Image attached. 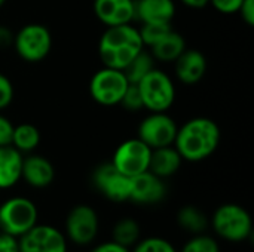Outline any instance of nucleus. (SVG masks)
I'll return each mask as SVG.
<instances>
[{
  "label": "nucleus",
  "mask_w": 254,
  "mask_h": 252,
  "mask_svg": "<svg viewBox=\"0 0 254 252\" xmlns=\"http://www.w3.org/2000/svg\"><path fill=\"white\" fill-rule=\"evenodd\" d=\"M219 125L208 117H193L177 129L174 147L183 160L201 162L208 159L220 146Z\"/></svg>",
  "instance_id": "obj_1"
},
{
  "label": "nucleus",
  "mask_w": 254,
  "mask_h": 252,
  "mask_svg": "<svg viewBox=\"0 0 254 252\" xmlns=\"http://www.w3.org/2000/svg\"><path fill=\"white\" fill-rule=\"evenodd\" d=\"M144 49L138 28L131 24L107 27L98 42V56L104 67L124 70Z\"/></svg>",
  "instance_id": "obj_2"
},
{
  "label": "nucleus",
  "mask_w": 254,
  "mask_h": 252,
  "mask_svg": "<svg viewBox=\"0 0 254 252\" xmlns=\"http://www.w3.org/2000/svg\"><path fill=\"white\" fill-rule=\"evenodd\" d=\"M211 226L222 239L229 242H244L253 235L252 215L237 203L219 206L213 214Z\"/></svg>",
  "instance_id": "obj_3"
},
{
  "label": "nucleus",
  "mask_w": 254,
  "mask_h": 252,
  "mask_svg": "<svg viewBox=\"0 0 254 252\" xmlns=\"http://www.w3.org/2000/svg\"><path fill=\"white\" fill-rule=\"evenodd\" d=\"M37 206L27 198L15 196L0 205V230L13 238H21L37 224Z\"/></svg>",
  "instance_id": "obj_4"
},
{
  "label": "nucleus",
  "mask_w": 254,
  "mask_h": 252,
  "mask_svg": "<svg viewBox=\"0 0 254 252\" xmlns=\"http://www.w3.org/2000/svg\"><path fill=\"white\" fill-rule=\"evenodd\" d=\"M143 105L149 111H168L176 101V86L173 79L162 70L153 68L137 83Z\"/></svg>",
  "instance_id": "obj_5"
},
{
  "label": "nucleus",
  "mask_w": 254,
  "mask_h": 252,
  "mask_svg": "<svg viewBox=\"0 0 254 252\" xmlns=\"http://www.w3.org/2000/svg\"><path fill=\"white\" fill-rule=\"evenodd\" d=\"M13 48L27 62L43 61L52 49V36L43 24H27L13 36Z\"/></svg>",
  "instance_id": "obj_6"
},
{
  "label": "nucleus",
  "mask_w": 254,
  "mask_h": 252,
  "mask_svg": "<svg viewBox=\"0 0 254 252\" xmlns=\"http://www.w3.org/2000/svg\"><path fill=\"white\" fill-rule=\"evenodd\" d=\"M129 82L122 70L104 67L94 73L89 82V94L92 100L104 107L119 105Z\"/></svg>",
  "instance_id": "obj_7"
},
{
  "label": "nucleus",
  "mask_w": 254,
  "mask_h": 252,
  "mask_svg": "<svg viewBox=\"0 0 254 252\" xmlns=\"http://www.w3.org/2000/svg\"><path fill=\"white\" fill-rule=\"evenodd\" d=\"M152 149L140 138H129L118 146L112 163L124 175L132 178L149 171Z\"/></svg>",
  "instance_id": "obj_8"
},
{
  "label": "nucleus",
  "mask_w": 254,
  "mask_h": 252,
  "mask_svg": "<svg viewBox=\"0 0 254 252\" xmlns=\"http://www.w3.org/2000/svg\"><path fill=\"white\" fill-rule=\"evenodd\" d=\"M177 129V123L171 116L167 114V111H150V114L140 122L137 138H140L153 150L173 146Z\"/></svg>",
  "instance_id": "obj_9"
},
{
  "label": "nucleus",
  "mask_w": 254,
  "mask_h": 252,
  "mask_svg": "<svg viewBox=\"0 0 254 252\" xmlns=\"http://www.w3.org/2000/svg\"><path fill=\"white\" fill-rule=\"evenodd\" d=\"M100 230V220L94 208L74 206L65 218V238L77 247L91 245Z\"/></svg>",
  "instance_id": "obj_10"
},
{
  "label": "nucleus",
  "mask_w": 254,
  "mask_h": 252,
  "mask_svg": "<svg viewBox=\"0 0 254 252\" xmlns=\"http://www.w3.org/2000/svg\"><path fill=\"white\" fill-rule=\"evenodd\" d=\"M95 189L109 201L122 203L131 196V178L119 172L112 162L100 165L92 174Z\"/></svg>",
  "instance_id": "obj_11"
},
{
  "label": "nucleus",
  "mask_w": 254,
  "mask_h": 252,
  "mask_svg": "<svg viewBox=\"0 0 254 252\" xmlns=\"http://www.w3.org/2000/svg\"><path fill=\"white\" fill-rule=\"evenodd\" d=\"M19 252H67V238L57 227L36 224L18 238Z\"/></svg>",
  "instance_id": "obj_12"
},
{
  "label": "nucleus",
  "mask_w": 254,
  "mask_h": 252,
  "mask_svg": "<svg viewBox=\"0 0 254 252\" xmlns=\"http://www.w3.org/2000/svg\"><path fill=\"white\" fill-rule=\"evenodd\" d=\"M167 186L162 178L146 171L131 178L129 201L138 205H155L165 199Z\"/></svg>",
  "instance_id": "obj_13"
},
{
  "label": "nucleus",
  "mask_w": 254,
  "mask_h": 252,
  "mask_svg": "<svg viewBox=\"0 0 254 252\" xmlns=\"http://www.w3.org/2000/svg\"><path fill=\"white\" fill-rule=\"evenodd\" d=\"M92 7L106 27L131 24L135 19V0H94Z\"/></svg>",
  "instance_id": "obj_14"
},
{
  "label": "nucleus",
  "mask_w": 254,
  "mask_h": 252,
  "mask_svg": "<svg viewBox=\"0 0 254 252\" xmlns=\"http://www.w3.org/2000/svg\"><path fill=\"white\" fill-rule=\"evenodd\" d=\"M174 71L183 85L192 86L199 83L207 73V58L198 49H185L174 61Z\"/></svg>",
  "instance_id": "obj_15"
},
{
  "label": "nucleus",
  "mask_w": 254,
  "mask_h": 252,
  "mask_svg": "<svg viewBox=\"0 0 254 252\" xmlns=\"http://www.w3.org/2000/svg\"><path fill=\"white\" fill-rule=\"evenodd\" d=\"M55 178V168L52 162L40 154H30L22 159L21 180L33 189H46Z\"/></svg>",
  "instance_id": "obj_16"
},
{
  "label": "nucleus",
  "mask_w": 254,
  "mask_h": 252,
  "mask_svg": "<svg viewBox=\"0 0 254 252\" xmlns=\"http://www.w3.org/2000/svg\"><path fill=\"white\" fill-rule=\"evenodd\" d=\"M174 16L173 0H135V18L141 24H171Z\"/></svg>",
  "instance_id": "obj_17"
},
{
  "label": "nucleus",
  "mask_w": 254,
  "mask_h": 252,
  "mask_svg": "<svg viewBox=\"0 0 254 252\" xmlns=\"http://www.w3.org/2000/svg\"><path fill=\"white\" fill-rule=\"evenodd\" d=\"M22 159V153H19L15 147H0V190L12 189L19 183Z\"/></svg>",
  "instance_id": "obj_18"
},
{
  "label": "nucleus",
  "mask_w": 254,
  "mask_h": 252,
  "mask_svg": "<svg viewBox=\"0 0 254 252\" xmlns=\"http://www.w3.org/2000/svg\"><path fill=\"white\" fill-rule=\"evenodd\" d=\"M182 162L183 159L174 146L153 149L150 154L149 171L158 175L159 178L165 180L168 177H173L180 169Z\"/></svg>",
  "instance_id": "obj_19"
},
{
  "label": "nucleus",
  "mask_w": 254,
  "mask_h": 252,
  "mask_svg": "<svg viewBox=\"0 0 254 252\" xmlns=\"http://www.w3.org/2000/svg\"><path fill=\"white\" fill-rule=\"evenodd\" d=\"M149 49L155 61L174 62L186 49V40L180 33L171 28L156 45H153Z\"/></svg>",
  "instance_id": "obj_20"
},
{
  "label": "nucleus",
  "mask_w": 254,
  "mask_h": 252,
  "mask_svg": "<svg viewBox=\"0 0 254 252\" xmlns=\"http://www.w3.org/2000/svg\"><path fill=\"white\" fill-rule=\"evenodd\" d=\"M40 131L34 125L19 123L13 126L10 146L15 147L19 153H31L40 144Z\"/></svg>",
  "instance_id": "obj_21"
},
{
  "label": "nucleus",
  "mask_w": 254,
  "mask_h": 252,
  "mask_svg": "<svg viewBox=\"0 0 254 252\" xmlns=\"http://www.w3.org/2000/svg\"><path fill=\"white\" fill-rule=\"evenodd\" d=\"M177 223L182 229H185L186 232H190L193 235L204 233L210 226L207 215L199 208H196L193 205H188V206H183L179 209Z\"/></svg>",
  "instance_id": "obj_22"
},
{
  "label": "nucleus",
  "mask_w": 254,
  "mask_h": 252,
  "mask_svg": "<svg viewBox=\"0 0 254 252\" xmlns=\"http://www.w3.org/2000/svg\"><path fill=\"white\" fill-rule=\"evenodd\" d=\"M153 68H155V58L152 56L150 52H146L143 49L128 62V65L122 71L129 83L137 85Z\"/></svg>",
  "instance_id": "obj_23"
},
{
  "label": "nucleus",
  "mask_w": 254,
  "mask_h": 252,
  "mask_svg": "<svg viewBox=\"0 0 254 252\" xmlns=\"http://www.w3.org/2000/svg\"><path fill=\"white\" fill-rule=\"evenodd\" d=\"M112 235L113 242L129 250L140 241V226L134 218H122L115 224Z\"/></svg>",
  "instance_id": "obj_24"
},
{
  "label": "nucleus",
  "mask_w": 254,
  "mask_h": 252,
  "mask_svg": "<svg viewBox=\"0 0 254 252\" xmlns=\"http://www.w3.org/2000/svg\"><path fill=\"white\" fill-rule=\"evenodd\" d=\"M171 28H173L171 24H141V27L138 28V33H140L143 45L147 46V48H152Z\"/></svg>",
  "instance_id": "obj_25"
},
{
  "label": "nucleus",
  "mask_w": 254,
  "mask_h": 252,
  "mask_svg": "<svg viewBox=\"0 0 254 252\" xmlns=\"http://www.w3.org/2000/svg\"><path fill=\"white\" fill-rule=\"evenodd\" d=\"M180 252H220V247L216 239L201 233L193 235V238L183 245Z\"/></svg>",
  "instance_id": "obj_26"
},
{
  "label": "nucleus",
  "mask_w": 254,
  "mask_h": 252,
  "mask_svg": "<svg viewBox=\"0 0 254 252\" xmlns=\"http://www.w3.org/2000/svg\"><path fill=\"white\" fill-rule=\"evenodd\" d=\"M132 252H177L173 244H170L167 239L162 238H147L143 241H138L134 245Z\"/></svg>",
  "instance_id": "obj_27"
},
{
  "label": "nucleus",
  "mask_w": 254,
  "mask_h": 252,
  "mask_svg": "<svg viewBox=\"0 0 254 252\" xmlns=\"http://www.w3.org/2000/svg\"><path fill=\"white\" fill-rule=\"evenodd\" d=\"M119 105H122L127 111H140L144 108L143 98H141V94H140V89L137 85H134V83L128 85Z\"/></svg>",
  "instance_id": "obj_28"
},
{
  "label": "nucleus",
  "mask_w": 254,
  "mask_h": 252,
  "mask_svg": "<svg viewBox=\"0 0 254 252\" xmlns=\"http://www.w3.org/2000/svg\"><path fill=\"white\" fill-rule=\"evenodd\" d=\"M13 85L9 80L7 76L0 73V110H4L6 107L10 105L12 100H13Z\"/></svg>",
  "instance_id": "obj_29"
},
{
  "label": "nucleus",
  "mask_w": 254,
  "mask_h": 252,
  "mask_svg": "<svg viewBox=\"0 0 254 252\" xmlns=\"http://www.w3.org/2000/svg\"><path fill=\"white\" fill-rule=\"evenodd\" d=\"M243 1L244 0H210V4L220 13L232 15V13H238Z\"/></svg>",
  "instance_id": "obj_30"
},
{
  "label": "nucleus",
  "mask_w": 254,
  "mask_h": 252,
  "mask_svg": "<svg viewBox=\"0 0 254 252\" xmlns=\"http://www.w3.org/2000/svg\"><path fill=\"white\" fill-rule=\"evenodd\" d=\"M12 132H13V125L10 123V120L7 117L0 114V147L10 146Z\"/></svg>",
  "instance_id": "obj_31"
},
{
  "label": "nucleus",
  "mask_w": 254,
  "mask_h": 252,
  "mask_svg": "<svg viewBox=\"0 0 254 252\" xmlns=\"http://www.w3.org/2000/svg\"><path fill=\"white\" fill-rule=\"evenodd\" d=\"M0 252H19L18 238L0 232Z\"/></svg>",
  "instance_id": "obj_32"
},
{
  "label": "nucleus",
  "mask_w": 254,
  "mask_h": 252,
  "mask_svg": "<svg viewBox=\"0 0 254 252\" xmlns=\"http://www.w3.org/2000/svg\"><path fill=\"white\" fill-rule=\"evenodd\" d=\"M238 13L241 15L243 21L249 25L253 27L254 25V0H244Z\"/></svg>",
  "instance_id": "obj_33"
},
{
  "label": "nucleus",
  "mask_w": 254,
  "mask_h": 252,
  "mask_svg": "<svg viewBox=\"0 0 254 252\" xmlns=\"http://www.w3.org/2000/svg\"><path fill=\"white\" fill-rule=\"evenodd\" d=\"M91 252H129V250L110 241V242H103V244L97 245L95 248L91 250Z\"/></svg>",
  "instance_id": "obj_34"
},
{
  "label": "nucleus",
  "mask_w": 254,
  "mask_h": 252,
  "mask_svg": "<svg viewBox=\"0 0 254 252\" xmlns=\"http://www.w3.org/2000/svg\"><path fill=\"white\" fill-rule=\"evenodd\" d=\"M13 33L4 27V25H0V49H6L9 46L13 45Z\"/></svg>",
  "instance_id": "obj_35"
},
{
  "label": "nucleus",
  "mask_w": 254,
  "mask_h": 252,
  "mask_svg": "<svg viewBox=\"0 0 254 252\" xmlns=\"http://www.w3.org/2000/svg\"><path fill=\"white\" fill-rule=\"evenodd\" d=\"M185 6L192 9H202L207 4H210V0H180Z\"/></svg>",
  "instance_id": "obj_36"
},
{
  "label": "nucleus",
  "mask_w": 254,
  "mask_h": 252,
  "mask_svg": "<svg viewBox=\"0 0 254 252\" xmlns=\"http://www.w3.org/2000/svg\"><path fill=\"white\" fill-rule=\"evenodd\" d=\"M4 3H6V0H0V7H1V6H3Z\"/></svg>",
  "instance_id": "obj_37"
}]
</instances>
